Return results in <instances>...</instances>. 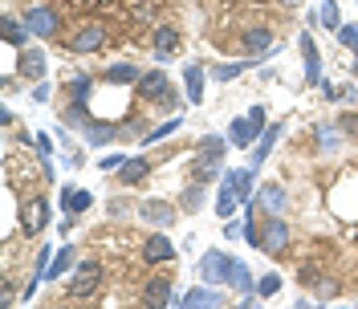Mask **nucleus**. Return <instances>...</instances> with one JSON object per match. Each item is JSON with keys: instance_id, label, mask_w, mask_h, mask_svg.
<instances>
[{"instance_id": "obj_15", "label": "nucleus", "mask_w": 358, "mask_h": 309, "mask_svg": "<svg viewBox=\"0 0 358 309\" xmlns=\"http://www.w3.org/2000/svg\"><path fill=\"white\" fill-rule=\"evenodd\" d=\"M203 78H208V73H203L200 62H187V66H183V89H187L192 106H200L203 102Z\"/></svg>"}, {"instance_id": "obj_8", "label": "nucleus", "mask_w": 358, "mask_h": 309, "mask_svg": "<svg viewBox=\"0 0 358 309\" xmlns=\"http://www.w3.org/2000/svg\"><path fill=\"white\" fill-rule=\"evenodd\" d=\"M138 94H143V98H151V102H155V98H167V102H171L167 73H163V69H151V73H143V78H138Z\"/></svg>"}, {"instance_id": "obj_28", "label": "nucleus", "mask_w": 358, "mask_h": 309, "mask_svg": "<svg viewBox=\"0 0 358 309\" xmlns=\"http://www.w3.org/2000/svg\"><path fill=\"white\" fill-rule=\"evenodd\" d=\"M317 147H322V151H338V147H342V131H338L334 122H322V127H317Z\"/></svg>"}, {"instance_id": "obj_43", "label": "nucleus", "mask_w": 358, "mask_h": 309, "mask_svg": "<svg viewBox=\"0 0 358 309\" xmlns=\"http://www.w3.org/2000/svg\"><path fill=\"white\" fill-rule=\"evenodd\" d=\"M355 53H358V41H355Z\"/></svg>"}, {"instance_id": "obj_20", "label": "nucleus", "mask_w": 358, "mask_h": 309, "mask_svg": "<svg viewBox=\"0 0 358 309\" xmlns=\"http://www.w3.org/2000/svg\"><path fill=\"white\" fill-rule=\"evenodd\" d=\"M176 49H179V29H171V24H159V29H155V57H159V62H167Z\"/></svg>"}, {"instance_id": "obj_29", "label": "nucleus", "mask_w": 358, "mask_h": 309, "mask_svg": "<svg viewBox=\"0 0 358 309\" xmlns=\"http://www.w3.org/2000/svg\"><path fill=\"white\" fill-rule=\"evenodd\" d=\"M4 41L8 45H24L29 41V24L17 21V17H4Z\"/></svg>"}, {"instance_id": "obj_6", "label": "nucleus", "mask_w": 358, "mask_h": 309, "mask_svg": "<svg viewBox=\"0 0 358 309\" xmlns=\"http://www.w3.org/2000/svg\"><path fill=\"white\" fill-rule=\"evenodd\" d=\"M21 21L29 24V33H33V37H53V33H57V13H53V8H45V4L29 8Z\"/></svg>"}, {"instance_id": "obj_26", "label": "nucleus", "mask_w": 358, "mask_h": 309, "mask_svg": "<svg viewBox=\"0 0 358 309\" xmlns=\"http://www.w3.org/2000/svg\"><path fill=\"white\" fill-rule=\"evenodd\" d=\"M228 289H236V293H252V273H248L245 261H232V273H228Z\"/></svg>"}, {"instance_id": "obj_12", "label": "nucleus", "mask_w": 358, "mask_h": 309, "mask_svg": "<svg viewBox=\"0 0 358 309\" xmlns=\"http://www.w3.org/2000/svg\"><path fill=\"white\" fill-rule=\"evenodd\" d=\"M241 45H245V53L252 62H261L265 53H273V33L268 29H248L245 37H241Z\"/></svg>"}, {"instance_id": "obj_24", "label": "nucleus", "mask_w": 358, "mask_h": 309, "mask_svg": "<svg viewBox=\"0 0 358 309\" xmlns=\"http://www.w3.org/2000/svg\"><path fill=\"white\" fill-rule=\"evenodd\" d=\"M306 285L313 289L317 301H334L338 293H342V285H338L334 277H313V273H306Z\"/></svg>"}, {"instance_id": "obj_7", "label": "nucleus", "mask_w": 358, "mask_h": 309, "mask_svg": "<svg viewBox=\"0 0 358 309\" xmlns=\"http://www.w3.org/2000/svg\"><path fill=\"white\" fill-rule=\"evenodd\" d=\"M143 257L151 265H167V261H176V244L167 240L163 232H155V236H147V244H143Z\"/></svg>"}, {"instance_id": "obj_2", "label": "nucleus", "mask_w": 358, "mask_h": 309, "mask_svg": "<svg viewBox=\"0 0 358 309\" xmlns=\"http://www.w3.org/2000/svg\"><path fill=\"white\" fill-rule=\"evenodd\" d=\"M232 261H236V257H228V252H220V248H208V252L200 257V277L208 281V285H228Z\"/></svg>"}, {"instance_id": "obj_32", "label": "nucleus", "mask_w": 358, "mask_h": 309, "mask_svg": "<svg viewBox=\"0 0 358 309\" xmlns=\"http://www.w3.org/2000/svg\"><path fill=\"white\" fill-rule=\"evenodd\" d=\"M21 69L29 73V78H41V73H45V57H41V49H29V53H24V62H21Z\"/></svg>"}, {"instance_id": "obj_42", "label": "nucleus", "mask_w": 358, "mask_h": 309, "mask_svg": "<svg viewBox=\"0 0 358 309\" xmlns=\"http://www.w3.org/2000/svg\"><path fill=\"white\" fill-rule=\"evenodd\" d=\"M285 4H297V0H285Z\"/></svg>"}, {"instance_id": "obj_18", "label": "nucleus", "mask_w": 358, "mask_h": 309, "mask_svg": "<svg viewBox=\"0 0 358 309\" xmlns=\"http://www.w3.org/2000/svg\"><path fill=\"white\" fill-rule=\"evenodd\" d=\"M257 203H261V208H265L268 216H281V212H285V203H289V199H285V187H281V183H265V187H261V192H257Z\"/></svg>"}, {"instance_id": "obj_1", "label": "nucleus", "mask_w": 358, "mask_h": 309, "mask_svg": "<svg viewBox=\"0 0 358 309\" xmlns=\"http://www.w3.org/2000/svg\"><path fill=\"white\" fill-rule=\"evenodd\" d=\"M232 143H224V138H216V134H208V138H200V147H196V159H192V179L196 183H212V179L220 175V163H224V151H228Z\"/></svg>"}, {"instance_id": "obj_31", "label": "nucleus", "mask_w": 358, "mask_h": 309, "mask_svg": "<svg viewBox=\"0 0 358 309\" xmlns=\"http://www.w3.org/2000/svg\"><path fill=\"white\" fill-rule=\"evenodd\" d=\"M317 21L326 24V29H342V17H338V4H334V0H322V8H317Z\"/></svg>"}, {"instance_id": "obj_4", "label": "nucleus", "mask_w": 358, "mask_h": 309, "mask_svg": "<svg viewBox=\"0 0 358 309\" xmlns=\"http://www.w3.org/2000/svg\"><path fill=\"white\" fill-rule=\"evenodd\" d=\"M98 285H102V265H98V261H82V265L73 268L69 293H73V297H90Z\"/></svg>"}, {"instance_id": "obj_19", "label": "nucleus", "mask_w": 358, "mask_h": 309, "mask_svg": "<svg viewBox=\"0 0 358 309\" xmlns=\"http://www.w3.org/2000/svg\"><path fill=\"white\" fill-rule=\"evenodd\" d=\"M90 203H94V192H82V187H73V183H66V187H62V208H66L69 216L86 212Z\"/></svg>"}, {"instance_id": "obj_9", "label": "nucleus", "mask_w": 358, "mask_h": 309, "mask_svg": "<svg viewBox=\"0 0 358 309\" xmlns=\"http://www.w3.org/2000/svg\"><path fill=\"white\" fill-rule=\"evenodd\" d=\"M143 297H147V306H179V297L171 293V277H151Z\"/></svg>"}, {"instance_id": "obj_23", "label": "nucleus", "mask_w": 358, "mask_h": 309, "mask_svg": "<svg viewBox=\"0 0 358 309\" xmlns=\"http://www.w3.org/2000/svg\"><path fill=\"white\" fill-rule=\"evenodd\" d=\"M45 224H49V203H45V199L24 203V232H41Z\"/></svg>"}, {"instance_id": "obj_35", "label": "nucleus", "mask_w": 358, "mask_h": 309, "mask_svg": "<svg viewBox=\"0 0 358 309\" xmlns=\"http://www.w3.org/2000/svg\"><path fill=\"white\" fill-rule=\"evenodd\" d=\"M176 131H179V122L171 118V122H163V127H155V131L143 134V143H159V138H167V134H176Z\"/></svg>"}, {"instance_id": "obj_41", "label": "nucleus", "mask_w": 358, "mask_h": 309, "mask_svg": "<svg viewBox=\"0 0 358 309\" xmlns=\"http://www.w3.org/2000/svg\"><path fill=\"white\" fill-rule=\"evenodd\" d=\"M33 98H37V102H45V98H49V82H37V89H33Z\"/></svg>"}, {"instance_id": "obj_22", "label": "nucleus", "mask_w": 358, "mask_h": 309, "mask_svg": "<svg viewBox=\"0 0 358 309\" xmlns=\"http://www.w3.org/2000/svg\"><path fill=\"white\" fill-rule=\"evenodd\" d=\"M102 78H106L110 86H134V82H138L143 73H138V66H131V62H114V66L106 69Z\"/></svg>"}, {"instance_id": "obj_17", "label": "nucleus", "mask_w": 358, "mask_h": 309, "mask_svg": "<svg viewBox=\"0 0 358 309\" xmlns=\"http://www.w3.org/2000/svg\"><path fill=\"white\" fill-rule=\"evenodd\" d=\"M301 57H306V82L310 86H322V62H317V45H313L310 33H301Z\"/></svg>"}, {"instance_id": "obj_38", "label": "nucleus", "mask_w": 358, "mask_h": 309, "mask_svg": "<svg viewBox=\"0 0 358 309\" xmlns=\"http://www.w3.org/2000/svg\"><path fill=\"white\" fill-rule=\"evenodd\" d=\"M122 163H127V154H106V159H102V171H118V167H122Z\"/></svg>"}, {"instance_id": "obj_14", "label": "nucleus", "mask_w": 358, "mask_h": 309, "mask_svg": "<svg viewBox=\"0 0 358 309\" xmlns=\"http://www.w3.org/2000/svg\"><path fill=\"white\" fill-rule=\"evenodd\" d=\"M228 138H232V147H241V151H252V143L261 138V131L252 127V118H232V127H228Z\"/></svg>"}, {"instance_id": "obj_11", "label": "nucleus", "mask_w": 358, "mask_h": 309, "mask_svg": "<svg viewBox=\"0 0 358 309\" xmlns=\"http://www.w3.org/2000/svg\"><path fill=\"white\" fill-rule=\"evenodd\" d=\"M277 138H281V122H273V127H265V134L257 138V147L248 151V167H252V171H257V167H261V163L268 159V151L277 147Z\"/></svg>"}, {"instance_id": "obj_34", "label": "nucleus", "mask_w": 358, "mask_h": 309, "mask_svg": "<svg viewBox=\"0 0 358 309\" xmlns=\"http://www.w3.org/2000/svg\"><path fill=\"white\" fill-rule=\"evenodd\" d=\"M90 86H94V78H86V73H78V78L69 82V94H73V102H86Z\"/></svg>"}, {"instance_id": "obj_27", "label": "nucleus", "mask_w": 358, "mask_h": 309, "mask_svg": "<svg viewBox=\"0 0 358 309\" xmlns=\"http://www.w3.org/2000/svg\"><path fill=\"white\" fill-rule=\"evenodd\" d=\"M69 268H73V248H69V244H62V252L49 261V273H45V281H57V277H62V273H69Z\"/></svg>"}, {"instance_id": "obj_39", "label": "nucleus", "mask_w": 358, "mask_h": 309, "mask_svg": "<svg viewBox=\"0 0 358 309\" xmlns=\"http://www.w3.org/2000/svg\"><path fill=\"white\" fill-rule=\"evenodd\" d=\"M248 118H252V127H257V131L265 134V106H252V110H248Z\"/></svg>"}, {"instance_id": "obj_33", "label": "nucleus", "mask_w": 358, "mask_h": 309, "mask_svg": "<svg viewBox=\"0 0 358 309\" xmlns=\"http://www.w3.org/2000/svg\"><path fill=\"white\" fill-rule=\"evenodd\" d=\"M281 289V273H265L261 281H257V297H273Z\"/></svg>"}, {"instance_id": "obj_21", "label": "nucleus", "mask_w": 358, "mask_h": 309, "mask_svg": "<svg viewBox=\"0 0 358 309\" xmlns=\"http://www.w3.org/2000/svg\"><path fill=\"white\" fill-rule=\"evenodd\" d=\"M147 175H151V159H143V154H134V159H127V163L118 167V179H122V183H143Z\"/></svg>"}, {"instance_id": "obj_5", "label": "nucleus", "mask_w": 358, "mask_h": 309, "mask_svg": "<svg viewBox=\"0 0 358 309\" xmlns=\"http://www.w3.org/2000/svg\"><path fill=\"white\" fill-rule=\"evenodd\" d=\"M236 208H245V199H241V187H236L232 171H224V183H220V192H216V216L228 220Z\"/></svg>"}, {"instance_id": "obj_36", "label": "nucleus", "mask_w": 358, "mask_h": 309, "mask_svg": "<svg viewBox=\"0 0 358 309\" xmlns=\"http://www.w3.org/2000/svg\"><path fill=\"white\" fill-rule=\"evenodd\" d=\"M183 203H187V212H196V208L203 203V183H192L187 196H183Z\"/></svg>"}, {"instance_id": "obj_13", "label": "nucleus", "mask_w": 358, "mask_h": 309, "mask_svg": "<svg viewBox=\"0 0 358 309\" xmlns=\"http://www.w3.org/2000/svg\"><path fill=\"white\" fill-rule=\"evenodd\" d=\"M138 216L147 224H159V228H171L176 224V208L171 203H163V199H147L143 208H138Z\"/></svg>"}, {"instance_id": "obj_3", "label": "nucleus", "mask_w": 358, "mask_h": 309, "mask_svg": "<svg viewBox=\"0 0 358 309\" xmlns=\"http://www.w3.org/2000/svg\"><path fill=\"white\" fill-rule=\"evenodd\" d=\"M285 244H289V224L281 220V216H268L265 228H261V252L281 257V252H285Z\"/></svg>"}, {"instance_id": "obj_25", "label": "nucleus", "mask_w": 358, "mask_h": 309, "mask_svg": "<svg viewBox=\"0 0 358 309\" xmlns=\"http://www.w3.org/2000/svg\"><path fill=\"white\" fill-rule=\"evenodd\" d=\"M82 131H86V138L94 143V147H106V143H114V138H118V127H110V122H94V118H90Z\"/></svg>"}, {"instance_id": "obj_30", "label": "nucleus", "mask_w": 358, "mask_h": 309, "mask_svg": "<svg viewBox=\"0 0 358 309\" xmlns=\"http://www.w3.org/2000/svg\"><path fill=\"white\" fill-rule=\"evenodd\" d=\"M248 66H257L252 57H245V62H228V66H216L212 73H216V82H232V78H241Z\"/></svg>"}, {"instance_id": "obj_16", "label": "nucleus", "mask_w": 358, "mask_h": 309, "mask_svg": "<svg viewBox=\"0 0 358 309\" xmlns=\"http://www.w3.org/2000/svg\"><path fill=\"white\" fill-rule=\"evenodd\" d=\"M224 301V293L216 285H208V281H203V285H196V289H187V293H183V297H179V306H220Z\"/></svg>"}, {"instance_id": "obj_40", "label": "nucleus", "mask_w": 358, "mask_h": 309, "mask_svg": "<svg viewBox=\"0 0 358 309\" xmlns=\"http://www.w3.org/2000/svg\"><path fill=\"white\" fill-rule=\"evenodd\" d=\"M33 143H37V151H41V159H49V154H53V143H49V134H37Z\"/></svg>"}, {"instance_id": "obj_10", "label": "nucleus", "mask_w": 358, "mask_h": 309, "mask_svg": "<svg viewBox=\"0 0 358 309\" xmlns=\"http://www.w3.org/2000/svg\"><path fill=\"white\" fill-rule=\"evenodd\" d=\"M102 45H106V29H102V24H86V29L69 41V49H73V53H98Z\"/></svg>"}, {"instance_id": "obj_37", "label": "nucleus", "mask_w": 358, "mask_h": 309, "mask_svg": "<svg viewBox=\"0 0 358 309\" xmlns=\"http://www.w3.org/2000/svg\"><path fill=\"white\" fill-rule=\"evenodd\" d=\"M338 37H342V45H350V49H355V41H358V24H342V29H338Z\"/></svg>"}]
</instances>
